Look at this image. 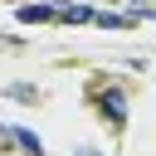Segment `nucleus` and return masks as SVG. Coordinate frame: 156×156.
I'll list each match as a JSON object with an SVG mask.
<instances>
[{
  "label": "nucleus",
  "instance_id": "nucleus-1",
  "mask_svg": "<svg viewBox=\"0 0 156 156\" xmlns=\"http://www.w3.org/2000/svg\"><path fill=\"white\" fill-rule=\"evenodd\" d=\"M98 107H102V117H107L112 127L127 122V93H122V88H102V93H98Z\"/></svg>",
  "mask_w": 156,
  "mask_h": 156
},
{
  "label": "nucleus",
  "instance_id": "nucleus-4",
  "mask_svg": "<svg viewBox=\"0 0 156 156\" xmlns=\"http://www.w3.org/2000/svg\"><path fill=\"white\" fill-rule=\"evenodd\" d=\"M10 136H15V141H20V146H24V151H29V156H44V141H39V136H34V132H24V127H15V132H10Z\"/></svg>",
  "mask_w": 156,
  "mask_h": 156
},
{
  "label": "nucleus",
  "instance_id": "nucleus-3",
  "mask_svg": "<svg viewBox=\"0 0 156 156\" xmlns=\"http://www.w3.org/2000/svg\"><path fill=\"white\" fill-rule=\"evenodd\" d=\"M58 20H68V24H88V20H98V15H93L88 5H63V10H58Z\"/></svg>",
  "mask_w": 156,
  "mask_h": 156
},
{
  "label": "nucleus",
  "instance_id": "nucleus-6",
  "mask_svg": "<svg viewBox=\"0 0 156 156\" xmlns=\"http://www.w3.org/2000/svg\"><path fill=\"white\" fill-rule=\"evenodd\" d=\"M136 5H141V0H136Z\"/></svg>",
  "mask_w": 156,
  "mask_h": 156
},
{
  "label": "nucleus",
  "instance_id": "nucleus-5",
  "mask_svg": "<svg viewBox=\"0 0 156 156\" xmlns=\"http://www.w3.org/2000/svg\"><path fill=\"white\" fill-rule=\"evenodd\" d=\"M78 156H98V151H93V146H83V151H78Z\"/></svg>",
  "mask_w": 156,
  "mask_h": 156
},
{
  "label": "nucleus",
  "instance_id": "nucleus-2",
  "mask_svg": "<svg viewBox=\"0 0 156 156\" xmlns=\"http://www.w3.org/2000/svg\"><path fill=\"white\" fill-rule=\"evenodd\" d=\"M20 20H24V24H44V20H58V5H20Z\"/></svg>",
  "mask_w": 156,
  "mask_h": 156
}]
</instances>
